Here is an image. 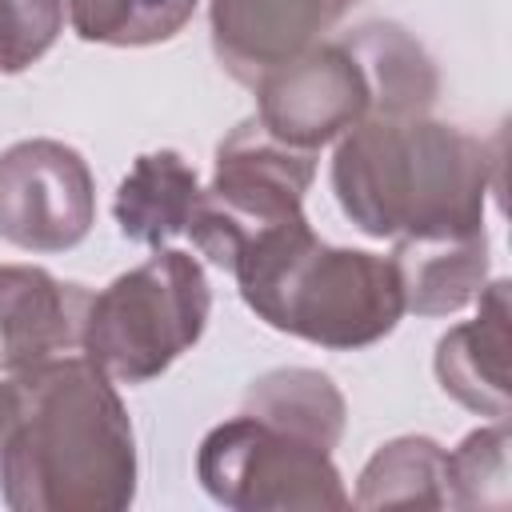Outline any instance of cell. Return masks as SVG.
I'll list each match as a JSON object with an SVG mask.
<instances>
[{
    "label": "cell",
    "instance_id": "1",
    "mask_svg": "<svg viewBox=\"0 0 512 512\" xmlns=\"http://www.w3.org/2000/svg\"><path fill=\"white\" fill-rule=\"evenodd\" d=\"M136 496V436L116 380L84 352L4 376L0 500L12 512H120Z\"/></svg>",
    "mask_w": 512,
    "mask_h": 512
},
{
    "label": "cell",
    "instance_id": "2",
    "mask_svg": "<svg viewBox=\"0 0 512 512\" xmlns=\"http://www.w3.org/2000/svg\"><path fill=\"white\" fill-rule=\"evenodd\" d=\"M496 156L472 132L428 116H364L332 156L344 216L376 240H436L484 228Z\"/></svg>",
    "mask_w": 512,
    "mask_h": 512
},
{
    "label": "cell",
    "instance_id": "3",
    "mask_svg": "<svg viewBox=\"0 0 512 512\" xmlns=\"http://www.w3.org/2000/svg\"><path fill=\"white\" fill-rule=\"evenodd\" d=\"M228 272L268 328L320 348H368L404 316L392 260L324 244L304 216L252 240Z\"/></svg>",
    "mask_w": 512,
    "mask_h": 512
},
{
    "label": "cell",
    "instance_id": "4",
    "mask_svg": "<svg viewBox=\"0 0 512 512\" xmlns=\"http://www.w3.org/2000/svg\"><path fill=\"white\" fill-rule=\"evenodd\" d=\"M212 292L196 256L156 248L144 264L92 292L84 356L116 384H148L204 332Z\"/></svg>",
    "mask_w": 512,
    "mask_h": 512
},
{
    "label": "cell",
    "instance_id": "5",
    "mask_svg": "<svg viewBox=\"0 0 512 512\" xmlns=\"http://www.w3.org/2000/svg\"><path fill=\"white\" fill-rule=\"evenodd\" d=\"M312 180L316 152L276 140L252 116L216 144L212 184L200 188L188 240L228 272L252 240L304 216V192Z\"/></svg>",
    "mask_w": 512,
    "mask_h": 512
},
{
    "label": "cell",
    "instance_id": "6",
    "mask_svg": "<svg viewBox=\"0 0 512 512\" xmlns=\"http://www.w3.org/2000/svg\"><path fill=\"white\" fill-rule=\"evenodd\" d=\"M196 476L216 504L236 512H324L352 504L332 448L248 412L200 440Z\"/></svg>",
    "mask_w": 512,
    "mask_h": 512
},
{
    "label": "cell",
    "instance_id": "7",
    "mask_svg": "<svg viewBox=\"0 0 512 512\" xmlns=\"http://www.w3.org/2000/svg\"><path fill=\"white\" fill-rule=\"evenodd\" d=\"M96 220V180L60 140H20L0 152V236L24 252H68Z\"/></svg>",
    "mask_w": 512,
    "mask_h": 512
},
{
    "label": "cell",
    "instance_id": "8",
    "mask_svg": "<svg viewBox=\"0 0 512 512\" xmlns=\"http://www.w3.org/2000/svg\"><path fill=\"white\" fill-rule=\"evenodd\" d=\"M256 120L292 148H324L372 112L368 80L344 40H320L256 84Z\"/></svg>",
    "mask_w": 512,
    "mask_h": 512
},
{
    "label": "cell",
    "instance_id": "9",
    "mask_svg": "<svg viewBox=\"0 0 512 512\" xmlns=\"http://www.w3.org/2000/svg\"><path fill=\"white\" fill-rule=\"evenodd\" d=\"M348 8L352 0H208L216 60L240 84H256L320 44Z\"/></svg>",
    "mask_w": 512,
    "mask_h": 512
},
{
    "label": "cell",
    "instance_id": "10",
    "mask_svg": "<svg viewBox=\"0 0 512 512\" xmlns=\"http://www.w3.org/2000/svg\"><path fill=\"white\" fill-rule=\"evenodd\" d=\"M92 292L36 264H0V372L84 352Z\"/></svg>",
    "mask_w": 512,
    "mask_h": 512
},
{
    "label": "cell",
    "instance_id": "11",
    "mask_svg": "<svg viewBox=\"0 0 512 512\" xmlns=\"http://www.w3.org/2000/svg\"><path fill=\"white\" fill-rule=\"evenodd\" d=\"M508 288V280L484 284V292L476 296V320L448 328L436 340L432 360L440 388L456 404L488 420H508Z\"/></svg>",
    "mask_w": 512,
    "mask_h": 512
},
{
    "label": "cell",
    "instance_id": "12",
    "mask_svg": "<svg viewBox=\"0 0 512 512\" xmlns=\"http://www.w3.org/2000/svg\"><path fill=\"white\" fill-rule=\"evenodd\" d=\"M392 268L400 280L404 312L416 316H452L488 284V236H436V240H396Z\"/></svg>",
    "mask_w": 512,
    "mask_h": 512
},
{
    "label": "cell",
    "instance_id": "13",
    "mask_svg": "<svg viewBox=\"0 0 512 512\" xmlns=\"http://www.w3.org/2000/svg\"><path fill=\"white\" fill-rule=\"evenodd\" d=\"M196 204H200L196 168L180 152L160 148V152L136 156V164L116 188L112 216L124 240L164 248L168 240L188 236Z\"/></svg>",
    "mask_w": 512,
    "mask_h": 512
},
{
    "label": "cell",
    "instance_id": "14",
    "mask_svg": "<svg viewBox=\"0 0 512 512\" xmlns=\"http://www.w3.org/2000/svg\"><path fill=\"white\" fill-rule=\"evenodd\" d=\"M340 40L368 80V116H428L440 92V76L412 32H404L392 20H372L344 32Z\"/></svg>",
    "mask_w": 512,
    "mask_h": 512
},
{
    "label": "cell",
    "instance_id": "15",
    "mask_svg": "<svg viewBox=\"0 0 512 512\" xmlns=\"http://www.w3.org/2000/svg\"><path fill=\"white\" fill-rule=\"evenodd\" d=\"M356 508H448V452L428 436H396L360 472Z\"/></svg>",
    "mask_w": 512,
    "mask_h": 512
},
{
    "label": "cell",
    "instance_id": "16",
    "mask_svg": "<svg viewBox=\"0 0 512 512\" xmlns=\"http://www.w3.org/2000/svg\"><path fill=\"white\" fill-rule=\"evenodd\" d=\"M248 416H260L276 428H288L296 436H308L324 448H336L344 436V396L340 388L316 372V368H276L264 372L260 380H252V388L244 392V408Z\"/></svg>",
    "mask_w": 512,
    "mask_h": 512
},
{
    "label": "cell",
    "instance_id": "17",
    "mask_svg": "<svg viewBox=\"0 0 512 512\" xmlns=\"http://www.w3.org/2000/svg\"><path fill=\"white\" fill-rule=\"evenodd\" d=\"M68 24L80 40L144 48L172 40L196 12V0H64Z\"/></svg>",
    "mask_w": 512,
    "mask_h": 512
},
{
    "label": "cell",
    "instance_id": "18",
    "mask_svg": "<svg viewBox=\"0 0 512 512\" xmlns=\"http://www.w3.org/2000/svg\"><path fill=\"white\" fill-rule=\"evenodd\" d=\"M448 504L452 508H504L508 504V420H492L448 452Z\"/></svg>",
    "mask_w": 512,
    "mask_h": 512
},
{
    "label": "cell",
    "instance_id": "19",
    "mask_svg": "<svg viewBox=\"0 0 512 512\" xmlns=\"http://www.w3.org/2000/svg\"><path fill=\"white\" fill-rule=\"evenodd\" d=\"M64 0H0V72L32 68L64 32Z\"/></svg>",
    "mask_w": 512,
    "mask_h": 512
},
{
    "label": "cell",
    "instance_id": "20",
    "mask_svg": "<svg viewBox=\"0 0 512 512\" xmlns=\"http://www.w3.org/2000/svg\"><path fill=\"white\" fill-rule=\"evenodd\" d=\"M0 392H4V372H0Z\"/></svg>",
    "mask_w": 512,
    "mask_h": 512
}]
</instances>
